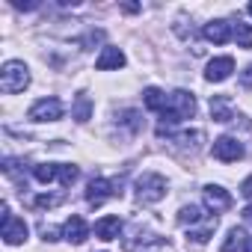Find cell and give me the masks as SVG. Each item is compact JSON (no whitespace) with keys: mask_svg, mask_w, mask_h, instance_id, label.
Here are the masks:
<instances>
[{"mask_svg":"<svg viewBox=\"0 0 252 252\" xmlns=\"http://www.w3.org/2000/svg\"><path fill=\"white\" fill-rule=\"evenodd\" d=\"M193 116H196V98L190 92H184V89H175L169 95V101H166V110L160 113L163 125L166 122L175 125V122H184V119H193ZM163 125H160V128H163Z\"/></svg>","mask_w":252,"mask_h":252,"instance_id":"cell-1","label":"cell"},{"mask_svg":"<svg viewBox=\"0 0 252 252\" xmlns=\"http://www.w3.org/2000/svg\"><path fill=\"white\" fill-rule=\"evenodd\" d=\"M30 86V71L21 60H9L3 68H0V89L6 95H15V92H24Z\"/></svg>","mask_w":252,"mask_h":252,"instance_id":"cell-2","label":"cell"},{"mask_svg":"<svg viewBox=\"0 0 252 252\" xmlns=\"http://www.w3.org/2000/svg\"><path fill=\"white\" fill-rule=\"evenodd\" d=\"M137 199L140 202H146V205H155V202H160L163 196H166V178L163 175H158V172H143L140 178H137Z\"/></svg>","mask_w":252,"mask_h":252,"instance_id":"cell-3","label":"cell"},{"mask_svg":"<svg viewBox=\"0 0 252 252\" xmlns=\"http://www.w3.org/2000/svg\"><path fill=\"white\" fill-rule=\"evenodd\" d=\"M119 187H122L119 181L92 178V181H89V187H86V202H89V205H104L107 199H113V196H122V190H119Z\"/></svg>","mask_w":252,"mask_h":252,"instance_id":"cell-4","label":"cell"},{"mask_svg":"<svg viewBox=\"0 0 252 252\" xmlns=\"http://www.w3.org/2000/svg\"><path fill=\"white\" fill-rule=\"evenodd\" d=\"M3 240L9 246H18L27 240V222L15 214H9V205H3Z\"/></svg>","mask_w":252,"mask_h":252,"instance_id":"cell-5","label":"cell"},{"mask_svg":"<svg viewBox=\"0 0 252 252\" xmlns=\"http://www.w3.org/2000/svg\"><path fill=\"white\" fill-rule=\"evenodd\" d=\"M30 119L33 122H57L63 119V101L60 98H42L30 107Z\"/></svg>","mask_w":252,"mask_h":252,"instance_id":"cell-6","label":"cell"},{"mask_svg":"<svg viewBox=\"0 0 252 252\" xmlns=\"http://www.w3.org/2000/svg\"><path fill=\"white\" fill-rule=\"evenodd\" d=\"M211 152H214V158L222 160V163H231V160H240V158H243V146H240L234 137H220V140H214Z\"/></svg>","mask_w":252,"mask_h":252,"instance_id":"cell-7","label":"cell"},{"mask_svg":"<svg viewBox=\"0 0 252 252\" xmlns=\"http://www.w3.org/2000/svg\"><path fill=\"white\" fill-rule=\"evenodd\" d=\"M231 71H234V60H231V57H217V60L208 63V68H205V80H211V83H222V80H228Z\"/></svg>","mask_w":252,"mask_h":252,"instance_id":"cell-8","label":"cell"},{"mask_svg":"<svg viewBox=\"0 0 252 252\" xmlns=\"http://www.w3.org/2000/svg\"><path fill=\"white\" fill-rule=\"evenodd\" d=\"M63 237L68 240V243H83L86 237H89V225H86V220L83 217H68L65 220V225H63Z\"/></svg>","mask_w":252,"mask_h":252,"instance_id":"cell-9","label":"cell"},{"mask_svg":"<svg viewBox=\"0 0 252 252\" xmlns=\"http://www.w3.org/2000/svg\"><path fill=\"white\" fill-rule=\"evenodd\" d=\"M205 205H208L214 214H220V211H228V208H231V196H228L222 187L208 184V187H205Z\"/></svg>","mask_w":252,"mask_h":252,"instance_id":"cell-10","label":"cell"},{"mask_svg":"<svg viewBox=\"0 0 252 252\" xmlns=\"http://www.w3.org/2000/svg\"><path fill=\"white\" fill-rule=\"evenodd\" d=\"M205 39H208V42H214V45H225V42L231 39V24H228V21H222V18L208 21V24H205Z\"/></svg>","mask_w":252,"mask_h":252,"instance_id":"cell-11","label":"cell"},{"mask_svg":"<svg viewBox=\"0 0 252 252\" xmlns=\"http://www.w3.org/2000/svg\"><path fill=\"white\" fill-rule=\"evenodd\" d=\"M122 65H125V54H122L119 48H113V45L104 48L101 57L95 60V68H98V71H113V68H122Z\"/></svg>","mask_w":252,"mask_h":252,"instance_id":"cell-12","label":"cell"},{"mask_svg":"<svg viewBox=\"0 0 252 252\" xmlns=\"http://www.w3.org/2000/svg\"><path fill=\"white\" fill-rule=\"evenodd\" d=\"M119 231H122V220L119 217H101L95 222V237H101V240H116Z\"/></svg>","mask_w":252,"mask_h":252,"instance_id":"cell-13","label":"cell"},{"mask_svg":"<svg viewBox=\"0 0 252 252\" xmlns=\"http://www.w3.org/2000/svg\"><path fill=\"white\" fill-rule=\"evenodd\" d=\"M211 119H214V122H231V119H234L225 95H214V98H211Z\"/></svg>","mask_w":252,"mask_h":252,"instance_id":"cell-14","label":"cell"},{"mask_svg":"<svg viewBox=\"0 0 252 252\" xmlns=\"http://www.w3.org/2000/svg\"><path fill=\"white\" fill-rule=\"evenodd\" d=\"M143 95H146V107H149V110H158V113H163V110H166V101H169V95H163L158 86H149Z\"/></svg>","mask_w":252,"mask_h":252,"instance_id":"cell-15","label":"cell"},{"mask_svg":"<svg viewBox=\"0 0 252 252\" xmlns=\"http://www.w3.org/2000/svg\"><path fill=\"white\" fill-rule=\"evenodd\" d=\"M199 220H205V211H202L199 205H184V208L178 211V222H181V225H193V222H199Z\"/></svg>","mask_w":252,"mask_h":252,"instance_id":"cell-16","label":"cell"},{"mask_svg":"<svg viewBox=\"0 0 252 252\" xmlns=\"http://www.w3.org/2000/svg\"><path fill=\"white\" fill-rule=\"evenodd\" d=\"M33 175H36V181L48 184L60 175V163H39V166H33Z\"/></svg>","mask_w":252,"mask_h":252,"instance_id":"cell-17","label":"cell"},{"mask_svg":"<svg viewBox=\"0 0 252 252\" xmlns=\"http://www.w3.org/2000/svg\"><path fill=\"white\" fill-rule=\"evenodd\" d=\"M240 243H246V234H243V228H228V234H225V240H222L220 252H234Z\"/></svg>","mask_w":252,"mask_h":252,"instance_id":"cell-18","label":"cell"},{"mask_svg":"<svg viewBox=\"0 0 252 252\" xmlns=\"http://www.w3.org/2000/svg\"><path fill=\"white\" fill-rule=\"evenodd\" d=\"M234 42H237V48H252V24L237 21L234 24Z\"/></svg>","mask_w":252,"mask_h":252,"instance_id":"cell-19","label":"cell"},{"mask_svg":"<svg viewBox=\"0 0 252 252\" xmlns=\"http://www.w3.org/2000/svg\"><path fill=\"white\" fill-rule=\"evenodd\" d=\"M214 228H217V217H214V220L208 217V222H205V228H196V231H187V237H190L193 243H208V237L214 234Z\"/></svg>","mask_w":252,"mask_h":252,"instance_id":"cell-20","label":"cell"},{"mask_svg":"<svg viewBox=\"0 0 252 252\" xmlns=\"http://www.w3.org/2000/svg\"><path fill=\"white\" fill-rule=\"evenodd\" d=\"M77 175H80V172H77V166L60 163V175H57V178H60V184H63V187H71V184L77 181Z\"/></svg>","mask_w":252,"mask_h":252,"instance_id":"cell-21","label":"cell"},{"mask_svg":"<svg viewBox=\"0 0 252 252\" xmlns=\"http://www.w3.org/2000/svg\"><path fill=\"white\" fill-rule=\"evenodd\" d=\"M89 113H92V101H89L86 95H80V98H77V104H74V119H77V122H86V119H89Z\"/></svg>","mask_w":252,"mask_h":252,"instance_id":"cell-22","label":"cell"},{"mask_svg":"<svg viewBox=\"0 0 252 252\" xmlns=\"http://www.w3.org/2000/svg\"><path fill=\"white\" fill-rule=\"evenodd\" d=\"M60 202H63V196H36V199H33L36 208H54V205H60Z\"/></svg>","mask_w":252,"mask_h":252,"instance_id":"cell-23","label":"cell"},{"mask_svg":"<svg viewBox=\"0 0 252 252\" xmlns=\"http://www.w3.org/2000/svg\"><path fill=\"white\" fill-rule=\"evenodd\" d=\"M101 39H104V33H101V30H92V33H89L80 45H83V48H92V45H95V42H101Z\"/></svg>","mask_w":252,"mask_h":252,"instance_id":"cell-24","label":"cell"},{"mask_svg":"<svg viewBox=\"0 0 252 252\" xmlns=\"http://www.w3.org/2000/svg\"><path fill=\"white\" fill-rule=\"evenodd\" d=\"M240 83H243L246 89H252V65H246V68H243V74H240Z\"/></svg>","mask_w":252,"mask_h":252,"instance_id":"cell-25","label":"cell"},{"mask_svg":"<svg viewBox=\"0 0 252 252\" xmlns=\"http://www.w3.org/2000/svg\"><path fill=\"white\" fill-rule=\"evenodd\" d=\"M240 193H243L246 199H252V175H249V178H246V181L240 184Z\"/></svg>","mask_w":252,"mask_h":252,"instance_id":"cell-26","label":"cell"},{"mask_svg":"<svg viewBox=\"0 0 252 252\" xmlns=\"http://www.w3.org/2000/svg\"><path fill=\"white\" fill-rule=\"evenodd\" d=\"M243 217H246V220H249V222H252V205H249V208H246V211H243Z\"/></svg>","mask_w":252,"mask_h":252,"instance_id":"cell-27","label":"cell"},{"mask_svg":"<svg viewBox=\"0 0 252 252\" xmlns=\"http://www.w3.org/2000/svg\"><path fill=\"white\" fill-rule=\"evenodd\" d=\"M243 246H246V252H252V237H246V243H243Z\"/></svg>","mask_w":252,"mask_h":252,"instance_id":"cell-28","label":"cell"},{"mask_svg":"<svg viewBox=\"0 0 252 252\" xmlns=\"http://www.w3.org/2000/svg\"><path fill=\"white\" fill-rule=\"evenodd\" d=\"M249 15H252V3H249Z\"/></svg>","mask_w":252,"mask_h":252,"instance_id":"cell-29","label":"cell"}]
</instances>
